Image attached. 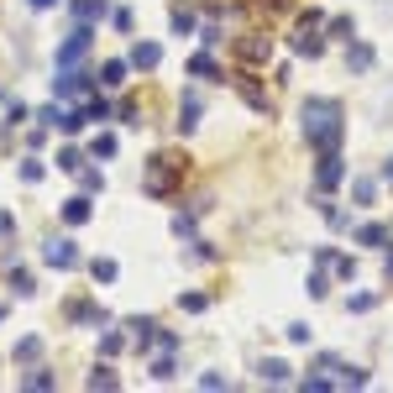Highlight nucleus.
Wrapping results in <instances>:
<instances>
[{
    "label": "nucleus",
    "instance_id": "nucleus-1",
    "mask_svg": "<svg viewBox=\"0 0 393 393\" xmlns=\"http://www.w3.org/2000/svg\"><path fill=\"white\" fill-rule=\"evenodd\" d=\"M304 137H309V147H320V157L336 153V147H341V137H346V126H341V105L325 100V94L304 100Z\"/></svg>",
    "mask_w": 393,
    "mask_h": 393
},
{
    "label": "nucleus",
    "instance_id": "nucleus-2",
    "mask_svg": "<svg viewBox=\"0 0 393 393\" xmlns=\"http://www.w3.org/2000/svg\"><path fill=\"white\" fill-rule=\"evenodd\" d=\"M184 179V162L173 157V153H157L153 162H147V173H142V189L153 199H162V194H173V184Z\"/></svg>",
    "mask_w": 393,
    "mask_h": 393
},
{
    "label": "nucleus",
    "instance_id": "nucleus-3",
    "mask_svg": "<svg viewBox=\"0 0 393 393\" xmlns=\"http://www.w3.org/2000/svg\"><path fill=\"white\" fill-rule=\"evenodd\" d=\"M89 37H94V32H89V26H79V32L69 37V43H63V48H58V69H74V63H79V58H84V52H89Z\"/></svg>",
    "mask_w": 393,
    "mask_h": 393
},
{
    "label": "nucleus",
    "instance_id": "nucleus-4",
    "mask_svg": "<svg viewBox=\"0 0 393 393\" xmlns=\"http://www.w3.org/2000/svg\"><path fill=\"white\" fill-rule=\"evenodd\" d=\"M89 84H94L89 74H74V69H63L58 79H52V94H58V100H74V94H84Z\"/></svg>",
    "mask_w": 393,
    "mask_h": 393
},
{
    "label": "nucleus",
    "instance_id": "nucleus-5",
    "mask_svg": "<svg viewBox=\"0 0 393 393\" xmlns=\"http://www.w3.org/2000/svg\"><path fill=\"white\" fill-rule=\"evenodd\" d=\"M43 257H48V267H74V262H79V252H74V241H69V236H52Z\"/></svg>",
    "mask_w": 393,
    "mask_h": 393
},
{
    "label": "nucleus",
    "instance_id": "nucleus-6",
    "mask_svg": "<svg viewBox=\"0 0 393 393\" xmlns=\"http://www.w3.org/2000/svg\"><path fill=\"white\" fill-rule=\"evenodd\" d=\"M341 179H346L341 157H336V153H325V157H320V173H315V184H320V189H336Z\"/></svg>",
    "mask_w": 393,
    "mask_h": 393
},
{
    "label": "nucleus",
    "instance_id": "nucleus-7",
    "mask_svg": "<svg viewBox=\"0 0 393 393\" xmlns=\"http://www.w3.org/2000/svg\"><path fill=\"white\" fill-rule=\"evenodd\" d=\"M89 215H94V210H89V194H74L69 205H63V221H69V226H84Z\"/></svg>",
    "mask_w": 393,
    "mask_h": 393
},
{
    "label": "nucleus",
    "instance_id": "nucleus-8",
    "mask_svg": "<svg viewBox=\"0 0 393 393\" xmlns=\"http://www.w3.org/2000/svg\"><path fill=\"white\" fill-rule=\"evenodd\" d=\"M157 58H162L157 43H137V48H131V63H137V69H157Z\"/></svg>",
    "mask_w": 393,
    "mask_h": 393
},
{
    "label": "nucleus",
    "instance_id": "nucleus-9",
    "mask_svg": "<svg viewBox=\"0 0 393 393\" xmlns=\"http://www.w3.org/2000/svg\"><path fill=\"white\" fill-rule=\"evenodd\" d=\"M100 84H105V89H121V84H126V63H121V58H111V63L100 69Z\"/></svg>",
    "mask_w": 393,
    "mask_h": 393
},
{
    "label": "nucleus",
    "instance_id": "nucleus-10",
    "mask_svg": "<svg viewBox=\"0 0 393 393\" xmlns=\"http://www.w3.org/2000/svg\"><path fill=\"white\" fill-rule=\"evenodd\" d=\"M89 273H94V283H116V273H121V267L111 262V257H94V262H89Z\"/></svg>",
    "mask_w": 393,
    "mask_h": 393
},
{
    "label": "nucleus",
    "instance_id": "nucleus-11",
    "mask_svg": "<svg viewBox=\"0 0 393 393\" xmlns=\"http://www.w3.org/2000/svg\"><path fill=\"white\" fill-rule=\"evenodd\" d=\"M69 11H74L79 21H94V16H105V0H74Z\"/></svg>",
    "mask_w": 393,
    "mask_h": 393
},
{
    "label": "nucleus",
    "instance_id": "nucleus-12",
    "mask_svg": "<svg viewBox=\"0 0 393 393\" xmlns=\"http://www.w3.org/2000/svg\"><path fill=\"white\" fill-rule=\"evenodd\" d=\"M43 357V336H26V341H16V362H37Z\"/></svg>",
    "mask_w": 393,
    "mask_h": 393
},
{
    "label": "nucleus",
    "instance_id": "nucleus-13",
    "mask_svg": "<svg viewBox=\"0 0 393 393\" xmlns=\"http://www.w3.org/2000/svg\"><path fill=\"white\" fill-rule=\"evenodd\" d=\"M21 388H58V377H52L48 367H32V372L21 377Z\"/></svg>",
    "mask_w": 393,
    "mask_h": 393
},
{
    "label": "nucleus",
    "instance_id": "nucleus-14",
    "mask_svg": "<svg viewBox=\"0 0 393 393\" xmlns=\"http://www.w3.org/2000/svg\"><path fill=\"white\" fill-rule=\"evenodd\" d=\"M194 126H199V100L189 94V100H184V111H179V131H194Z\"/></svg>",
    "mask_w": 393,
    "mask_h": 393
},
{
    "label": "nucleus",
    "instance_id": "nucleus-15",
    "mask_svg": "<svg viewBox=\"0 0 393 393\" xmlns=\"http://www.w3.org/2000/svg\"><path fill=\"white\" fill-rule=\"evenodd\" d=\"M346 69H372V48H346Z\"/></svg>",
    "mask_w": 393,
    "mask_h": 393
},
{
    "label": "nucleus",
    "instance_id": "nucleus-16",
    "mask_svg": "<svg viewBox=\"0 0 393 393\" xmlns=\"http://www.w3.org/2000/svg\"><path fill=\"white\" fill-rule=\"evenodd\" d=\"M262 383H289V362H262Z\"/></svg>",
    "mask_w": 393,
    "mask_h": 393
},
{
    "label": "nucleus",
    "instance_id": "nucleus-17",
    "mask_svg": "<svg viewBox=\"0 0 393 393\" xmlns=\"http://www.w3.org/2000/svg\"><path fill=\"white\" fill-rule=\"evenodd\" d=\"M351 199H357V205H372V199H377V184H372V179H357V184H351Z\"/></svg>",
    "mask_w": 393,
    "mask_h": 393
},
{
    "label": "nucleus",
    "instance_id": "nucleus-18",
    "mask_svg": "<svg viewBox=\"0 0 393 393\" xmlns=\"http://www.w3.org/2000/svg\"><path fill=\"white\" fill-rule=\"evenodd\" d=\"M153 377H157V383H168V377H173V351H162V357L153 362Z\"/></svg>",
    "mask_w": 393,
    "mask_h": 393
},
{
    "label": "nucleus",
    "instance_id": "nucleus-19",
    "mask_svg": "<svg viewBox=\"0 0 393 393\" xmlns=\"http://www.w3.org/2000/svg\"><path fill=\"white\" fill-rule=\"evenodd\" d=\"M241 52H247V58L257 63V58H267V52H273V43H262V37H252V43H241Z\"/></svg>",
    "mask_w": 393,
    "mask_h": 393
},
{
    "label": "nucleus",
    "instance_id": "nucleus-20",
    "mask_svg": "<svg viewBox=\"0 0 393 393\" xmlns=\"http://www.w3.org/2000/svg\"><path fill=\"white\" fill-rule=\"evenodd\" d=\"M21 179H26V184H43V157H26V162H21Z\"/></svg>",
    "mask_w": 393,
    "mask_h": 393
},
{
    "label": "nucleus",
    "instance_id": "nucleus-21",
    "mask_svg": "<svg viewBox=\"0 0 393 393\" xmlns=\"http://www.w3.org/2000/svg\"><path fill=\"white\" fill-rule=\"evenodd\" d=\"M189 74H199V79H215V58H205V52H199V58L189 63Z\"/></svg>",
    "mask_w": 393,
    "mask_h": 393
},
{
    "label": "nucleus",
    "instance_id": "nucleus-22",
    "mask_svg": "<svg viewBox=\"0 0 393 393\" xmlns=\"http://www.w3.org/2000/svg\"><path fill=\"white\" fill-rule=\"evenodd\" d=\"M89 153H94V157H116V137H94Z\"/></svg>",
    "mask_w": 393,
    "mask_h": 393
},
{
    "label": "nucleus",
    "instance_id": "nucleus-23",
    "mask_svg": "<svg viewBox=\"0 0 393 393\" xmlns=\"http://www.w3.org/2000/svg\"><path fill=\"white\" fill-rule=\"evenodd\" d=\"M89 388H116V372L111 367H94L89 372Z\"/></svg>",
    "mask_w": 393,
    "mask_h": 393
},
{
    "label": "nucleus",
    "instance_id": "nucleus-24",
    "mask_svg": "<svg viewBox=\"0 0 393 393\" xmlns=\"http://www.w3.org/2000/svg\"><path fill=\"white\" fill-rule=\"evenodd\" d=\"M84 121H111V105H105V100H89V105H84Z\"/></svg>",
    "mask_w": 393,
    "mask_h": 393
},
{
    "label": "nucleus",
    "instance_id": "nucleus-25",
    "mask_svg": "<svg viewBox=\"0 0 393 393\" xmlns=\"http://www.w3.org/2000/svg\"><path fill=\"white\" fill-rule=\"evenodd\" d=\"M79 184H84V194H94V189H105V173H94V168H84V173H79Z\"/></svg>",
    "mask_w": 393,
    "mask_h": 393
},
{
    "label": "nucleus",
    "instance_id": "nucleus-26",
    "mask_svg": "<svg viewBox=\"0 0 393 393\" xmlns=\"http://www.w3.org/2000/svg\"><path fill=\"white\" fill-rule=\"evenodd\" d=\"M341 383L346 388H362V383H367V372H362V367H341Z\"/></svg>",
    "mask_w": 393,
    "mask_h": 393
},
{
    "label": "nucleus",
    "instance_id": "nucleus-27",
    "mask_svg": "<svg viewBox=\"0 0 393 393\" xmlns=\"http://www.w3.org/2000/svg\"><path fill=\"white\" fill-rule=\"evenodd\" d=\"M79 162H84V157H79L74 147H69V153H58V168H63V173H79Z\"/></svg>",
    "mask_w": 393,
    "mask_h": 393
},
{
    "label": "nucleus",
    "instance_id": "nucleus-28",
    "mask_svg": "<svg viewBox=\"0 0 393 393\" xmlns=\"http://www.w3.org/2000/svg\"><path fill=\"white\" fill-rule=\"evenodd\" d=\"M37 121H43L48 131H58V105H43V111H37Z\"/></svg>",
    "mask_w": 393,
    "mask_h": 393
},
{
    "label": "nucleus",
    "instance_id": "nucleus-29",
    "mask_svg": "<svg viewBox=\"0 0 393 393\" xmlns=\"http://www.w3.org/2000/svg\"><path fill=\"white\" fill-rule=\"evenodd\" d=\"M11 289H16L21 299H26V294H32V273H11Z\"/></svg>",
    "mask_w": 393,
    "mask_h": 393
},
{
    "label": "nucleus",
    "instance_id": "nucleus-30",
    "mask_svg": "<svg viewBox=\"0 0 393 393\" xmlns=\"http://www.w3.org/2000/svg\"><path fill=\"white\" fill-rule=\"evenodd\" d=\"M11 231H16V215H11V210H0V236H11Z\"/></svg>",
    "mask_w": 393,
    "mask_h": 393
},
{
    "label": "nucleus",
    "instance_id": "nucleus-31",
    "mask_svg": "<svg viewBox=\"0 0 393 393\" xmlns=\"http://www.w3.org/2000/svg\"><path fill=\"white\" fill-rule=\"evenodd\" d=\"M383 184H393V157L383 162Z\"/></svg>",
    "mask_w": 393,
    "mask_h": 393
},
{
    "label": "nucleus",
    "instance_id": "nucleus-32",
    "mask_svg": "<svg viewBox=\"0 0 393 393\" xmlns=\"http://www.w3.org/2000/svg\"><path fill=\"white\" fill-rule=\"evenodd\" d=\"M32 6H37V11H48V6H58V0H32Z\"/></svg>",
    "mask_w": 393,
    "mask_h": 393
},
{
    "label": "nucleus",
    "instance_id": "nucleus-33",
    "mask_svg": "<svg viewBox=\"0 0 393 393\" xmlns=\"http://www.w3.org/2000/svg\"><path fill=\"white\" fill-rule=\"evenodd\" d=\"M388 278H393V257H388Z\"/></svg>",
    "mask_w": 393,
    "mask_h": 393
}]
</instances>
